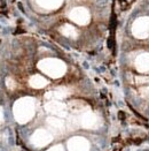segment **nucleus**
<instances>
[{"mask_svg":"<svg viewBox=\"0 0 149 151\" xmlns=\"http://www.w3.org/2000/svg\"><path fill=\"white\" fill-rule=\"evenodd\" d=\"M36 113V103L31 97H22L14 103L13 114L18 124L29 122Z\"/></svg>","mask_w":149,"mask_h":151,"instance_id":"obj_1","label":"nucleus"},{"mask_svg":"<svg viewBox=\"0 0 149 151\" xmlns=\"http://www.w3.org/2000/svg\"><path fill=\"white\" fill-rule=\"evenodd\" d=\"M38 68L52 78H60L67 72V65L56 58H46L38 63Z\"/></svg>","mask_w":149,"mask_h":151,"instance_id":"obj_2","label":"nucleus"},{"mask_svg":"<svg viewBox=\"0 0 149 151\" xmlns=\"http://www.w3.org/2000/svg\"><path fill=\"white\" fill-rule=\"evenodd\" d=\"M132 34L136 38L145 39L149 36V16H141L132 24Z\"/></svg>","mask_w":149,"mask_h":151,"instance_id":"obj_3","label":"nucleus"},{"mask_svg":"<svg viewBox=\"0 0 149 151\" xmlns=\"http://www.w3.org/2000/svg\"><path fill=\"white\" fill-rule=\"evenodd\" d=\"M69 19L79 25H86L91 21V14L85 7H76L69 13Z\"/></svg>","mask_w":149,"mask_h":151,"instance_id":"obj_4","label":"nucleus"},{"mask_svg":"<svg viewBox=\"0 0 149 151\" xmlns=\"http://www.w3.org/2000/svg\"><path fill=\"white\" fill-rule=\"evenodd\" d=\"M53 139V136L50 132L46 129H37L32 135H31V144L35 145L36 148H43L50 144Z\"/></svg>","mask_w":149,"mask_h":151,"instance_id":"obj_5","label":"nucleus"},{"mask_svg":"<svg viewBox=\"0 0 149 151\" xmlns=\"http://www.w3.org/2000/svg\"><path fill=\"white\" fill-rule=\"evenodd\" d=\"M45 110L57 118H64L68 114V106L59 101H50L45 104Z\"/></svg>","mask_w":149,"mask_h":151,"instance_id":"obj_6","label":"nucleus"},{"mask_svg":"<svg viewBox=\"0 0 149 151\" xmlns=\"http://www.w3.org/2000/svg\"><path fill=\"white\" fill-rule=\"evenodd\" d=\"M79 125L83 127V128H86V129H95V128L99 127L100 120L96 114H94L93 112H91L88 110V111L84 112V113L80 115V118H79Z\"/></svg>","mask_w":149,"mask_h":151,"instance_id":"obj_7","label":"nucleus"},{"mask_svg":"<svg viewBox=\"0 0 149 151\" xmlns=\"http://www.w3.org/2000/svg\"><path fill=\"white\" fill-rule=\"evenodd\" d=\"M69 151H89V142L85 137L74 136L68 141Z\"/></svg>","mask_w":149,"mask_h":151,"instance_id":"obj_8","label":"nucleus"},{"mask_svg":"<svg viewBox=\"0 0 149 151\" xmlns=\"http://www.w3.org/2000/svg\"><path fill=\"white\" fill-rule=\"evenodd\" d=\"M134 65L139 73H149V53H142L138 55Z\"/></svg>","mask_w":149,"mask_h":151,"instance_id":"obj_9","label":"nucleus"},{"mask_svg":"<svg viewBox=\"0 0 149 151\" xmlns=\"http://www.w3.org/2000/svg\"><path fill=\"white\" fill-rule=\"evenodd\" d=\"M68 96H69V90L64 87H60V88L50 91L45 95V97L47 99H50V101H60V99H63Z\"/></svg>","mask_w":149,"mask_h":151,"instance_id":"obj_10","label":"nucleus"},{"mask_svg":"<svg viewBox=\"0 0 149 151\" xmlns=\"http://www.w3.org/2000/svg\"><path fill=\"white\" fill-rule=\"evenodd\" d=\"M47 125L56 134H61V133L64 132V122H63L62 119H60L57 116H50V118H47Z\"/></svg>","mask_w":149,"mask_h":151,"instance_id":"obj_11","label":"nucleus"},{"mask_svg":"<svg viewBox=\"0 0 149 151\" xmlns=\"http://www.w3.org/2000/svg\"><path fill=\"white\" fill-rule=\"evenodd\" d=\"M36 1L40 7L48 9V11H54V9L60 8L63 2V0H36Z\"/></svg>","mask_w":149,"mask_h":151,"instance_id":"obj_12","label":"nucleus"},{"mask_svg":"<svg viewBox=\"0 0 149 151\" xmlns=\"http://www.w3.org/2000/svg\"><path fill=\"white\" fill-rule=\"evenodd\" d=\"M68 109L72 112V113H84L88 111L87 105L82 101H72L68 104Z\"/></svg>","mask_w":149,"mask_h":151,"instance_id":"obj_13","label":"nucleus"},{"mask_svg":"<svg viewBox=\"0 0 149 151\" xmlns=\"http://www.w3.org/2000/svg\"><path fill=\"white\" fill-rule=\"evenodd\" d=\"M29 84L35 89H41L48 84V81L41 75H33L30 77Z\"/></svg>","mask_w":149,"mask_h":151,"instance_id":"obj_14","label":"nucleus"},{"mask_svg":"<svg viewBox=\"0 0 149 151\" xmlns=\"http://www.w3.org/2000/svg\"><path fill=\"white\" fill-rule=\"evenodd\" d=\"M60 31L63 36L69 38H77L78 36V32L77 30L74 29V27H72L71 24H64L60 28Z\"/></svg>","mask_w":149,"mask_h":151,"instance_id":"obj_15","label":"nucleus"},{"mask_svg":"<svg viewBox=\"0 0 149 151\" xmlns=\"http://www.w3.org/2000/svg\"><path fill=\"white\" fill-rule=\"evenodd\" d=\"M6 86L9 89H14L15 88V82L13 81V78H9V77H8V78L6 80Z\"/></svg>","mask_w":149,"mask_h":151,"instance_id":"obj_16","label":"nucleus"},{"mask_svg":"<svg viewBox=\"0 0 149 151\" xmlns=\"http://www.w3.org/2000/svg\"><path fill=\"white\" fill-rule=\"evenodd\" d=\"M137 83H147L149 82V77H136Z\"/></svg>","mask_w":149,"mask_h":151,"instance_id":"obj_17","label":"nucleus"},{"mask_svg":"<svg viewBox=\"0 0 149 151\" xmlns=\"http://www.w3.org/2000/svg\"><path fill=\"white\" fill-rule=\"evenodd\" d=\"M47 151H64V149H63L62 145H54V147H52V148H50Z\"/></svg>","mask_w":149,"mask_h":151,"instance_id":"obj_18","label":"nucleus"},{"mask_svg":"<svg viewBox=\"0 0 149 151\" xmlns=\"http://www.w3.org/2000/svg\"><path fill=\"white\" fill-rule=\"evenodd\" d=\"M141 95L145 98H149V88H143L141 89Z\"/></svg>","mask_w":149,"mask_h":151,"instance_id":"obj_19","label":"nucleus"},{"mask_svg":"<svg viewBox=\"0 0 149 151\" xmlns=\"http://www.w3.org/2000/svg\"><path fill=\"white\" fill-rule=\"evenodd\" d=\"M2 121H4V111L0 107V122H2Z\"/></svg>","mask_w":149,"mask_h":151,"instance_id":"obj_20","label":"nucleus"}]
</instances>
